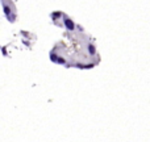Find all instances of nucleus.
I'll return each instance as SVG.
<instances>
[{"label":"nucleus","mask_w":150,"mask_h":142,"mask_svg":"<svg viewBox=\"0 0 150 142\" xmlns=\"http://www.w3.org/2000/svg\"><path fill=\"white\" fill-rule=\"evenodd\" d=\"M65 24H66V27H67L68 30H74L75 25H74V22L71 21V20H68V18H66V20H65Z\"/></svg>","instance_id":"f257e3e1"},{"label":"nucleus","mask_w":150,"mask_h":142,"mask_svg":"<svg viewBox=\"0 0 150 142\" xmlns=\"http://www.w3.org/2000/svg\"><path fill=\"white\" fill-rule=\"evenodd\" d=\"M88 50H90V54H91V55H94V54H95V47H94L92 45H90V46H88Z\"/></svg>","instance_id":"f03ea898"},{"label":"nucleus","mask_w":150,"mask_h":142,"mask_svg":"<svg viewBox=\"0 0 150 142\" xmlns=\"http://www.w3.org/2000/svg\"><path fill=\"white\" fill-rule=\"evenodd\" d=\"M51 59H53V61H54V62H55V61H58V58H57V57H55V55H54V54H51Z\"/></svg>","instance_id":"7ed1b4c3"}]
</instances>
